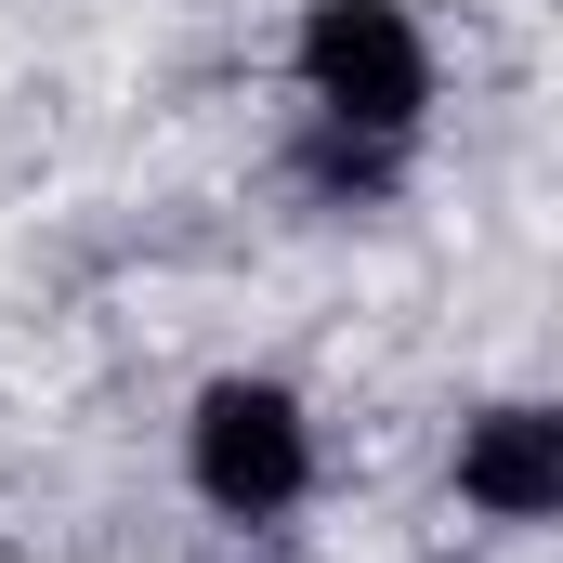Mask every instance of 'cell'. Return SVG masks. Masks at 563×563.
<instances>
[{
  "mask_svg": "<svg viewBox=\"0 0 563 563\" xmlns=\"http://www.w3.org/2000/svg\"><path fill=\"white\" fill-rule=\"evenodd\" d=\"M288 92H301L314 132H354V144L420 157L445 66H432V26L407 0H301V26H288Z\"/></svg>",
  "mask_w": 563,
  "mask_h": 563,
  "instance_id": "1",
  "label": "cell"
},
{
  "mask_svg": "<svg viewBox=\"0 0 563 563\" xmlns=\"http://www.w3.org/2000/svg\"><path fill=\"white\" fill-rule=\"evenodd\" d=\"M314 472H328L314 407L288 394L276 367H223V380H197V407H184V485H197L210 525L276 538L288 511L314 498Z\"/></svg>",
  "mask_w": 563,
  "mask_h": 563,
  "instance_id": "2",
  "label": "cell"
},
{
  "mask_svg": "<svg viewBox=\"0 0 563 563\" xmlns=\"http://www.w3.org/2000/svg\"><path fill=\"white\" fill-rule=\"evenodd\" d=\"M459 511L511 525V538L563 525V407L551 394H498V407L459 420Z\"/></svg>",
  "mask_w": 563,
  "mask_h": 563,
  "instance_id": "3",
  "label": "cell"
},
{
  "mask_svg": "<svg viewBox=\"0 0 563 563\" xmlns=\"http://www.w3.org/2000/svg\"><path fill=\"white\" fill-rule=\"evenodd\" d=\"M407 170H420V157H394V144H354V132L288 119V184H301L314 210H394V197H407Z\"/></svg>",
  "mask_w": 563,
  "mask_h": 563,
  "instance_id": "4",
  "label": "cell"
}]
</instances>
